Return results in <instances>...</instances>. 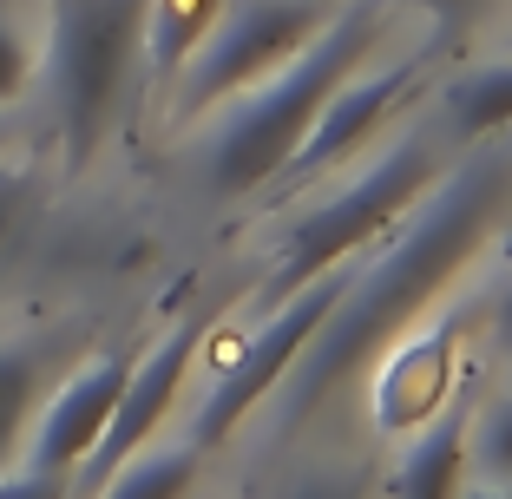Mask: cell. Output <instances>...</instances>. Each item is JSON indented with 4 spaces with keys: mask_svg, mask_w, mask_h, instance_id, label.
<instances>
[{
    "mask_svg": "<svg viewBox=\"0 0 512 499\" xmlns=\"http://www.w3.org/2000/svg\"><path fill=\"white\" fill-rule=\"evenodd\" d=\"M506 217H512V138L493 132L473 138L467 158L427 184V197L401 217L394 243H381L368 263H355L348 289L329 303L316 335L302 342L289 375L276 381V401H283L276 440L302 434L329 394H342L381 348L401 342L427 316V303L486 250V237L506 230Z\"/></svg>",
    "mask_w": 512,
    "mask_h": 499,
    "instance_id": "1",
    "label": "cell"
},
{
    "mask_svg": "<svg viewBox=\"0 0 512 499\" xmlns=\"http://www.w3.org/2000/svg\"><path fill=\"white\" fill-rule=\"evenodd\" d=\"M381 20H388V0H348L296 60L276 66L263 86H250L230 106V119L211 132V152H204V178L217 197H250L289 165L302 132L329 106V92L348 73H362L368 53L381 46Z\"/></svg>",
    "mask_w": 512,
    "mask_h": 499,
    "instance_id": "2",
    "label": "cell"
},
{
    "mask_svg": "<svg viewBox=\"0 0 512 499\" xmlns=\"http://www.w3.org/2000/svg\"><path fill=\"white\" fill-rule=\"evenodd\" d=\"M440 171H447V158H440L434 138H421V132L394 138L388 152H381L375 165L362 171V178H348L335 197H322L316 211H309V217H302V224L283 237V250H276V270L263 276V289H256V309L270 316L283 296H296L302 283H316L322 270L348 263L355 250H375V243L427 197V184H434Z\"/></svg>",
    "mask_w": 512,
    "mask_h": 499,
    "instance_id": "3",
    "label": "cell"
},
{
    "mask_svg": "<svg viewBox=\"0 0 512 499\" xmlns=\"http://www.w3.org/2000/svg\"><path fill=\"white\" fill-rule=\"evenodd\" d=\"M151 0H53V119L66 138V165H86L106 145L125 106V86L145 53Z\"/></svg>",
    "mask_w": 512,
    "mask_h": 499,
    "instance_id": "4",
    "label": "cell"
},
{
    "mask_svg": "<svg viewBox=\"0 0 512 499\" xmlns=\"http://www.w3.org/2000/svg\"><path fill=\"white\" fill-rule=\"evenodd\" d=\"M322 27H329V0H237L230 14L211 20V33L184 60L178 119H197V112H211L224 99H237V92L263 86Z\"/></svg>",
    "mask_w": 512,
    "mask_h": 499,
    "instance_id": "5",
    "label": "cell"
},
{
    "mask_svg": "<svg viewBox=\"0 0 512 499\" xmlns=\"http://www.w3.org/2000/svg\"><path fill=\"white\" fill-rule=\"evenodd\" d=\"M348 276H355V257L348 263H335V270H322L316 283H302L296 296H283V303L270 309V322L243 342V355L217 375V388L204 394V408H197V421H191V447L204 454V447H224L230 434H237V421L250 408H263L276 394V381L289 375V362L302 355V342L316 335V322L329 316V303L348 289Z\"/></svg>",
    "mask_w": 512,
    "mask_h": 499,
    "instance_id": "6",
    "label": "cell"
},
{
    "mask_svg": "<svg viewBox=\"0 0 512 499\" xmlns=\"http://www.w3.org/2000/svg\"><path fill=\"white\" fill-rule=\"evenodd\" d=\"M204 329H211V316L197 309V316H184L165 342L151 348L145 362H132V375H125V388H119V408H112L99 447L66 473V499H92L112 473L125 467V460L145 454V440L165 427L171 408H178V388H184V375H191V355L204 348Z\"/></svg>",
    "mask_w": 512,
    "mask_h": 499,
    "instance_id": "7",
    "label": "cell"
},
{
    "mask_svg": "<svg viewBox=\"0 0 512 499\" xmlns=\"http://www.w3.org/2000/svg\"><path fill=\"white\" fill-rule=\"evenodd\" d=\"M427 60L434 53H414V60H401V66H381V73H348L342 86L329 92V106L316 112V125L302 132V145L289 152V165L276 171L270 184H283V191H296V184H316L322 171H335L342 158H355L368 145V138L381 132V125L394 119V112L414 99V86L427 79Z\"/></svg>",
    "mask_w": 512,
    "mask_h": 499,
    "instance_id": "8",
    "label": "cell"
},
{
    "mask_svg": "<svg viewBox=\"0 0 512 499\" xmlns=\"http://www.w3.org/2000/svg\"><path fill=\"white\" fill-rule=\"evenodd\" d=\"M125 375H132V355H99L79 375H66L53 388V401H40V421H33V440H27V467L73 473L99 447V434H106Z\"/></svg>",
    "mask_w": 512,
    "mask_h": 499,
    "instance_id": "9",
    "label": "cell"
},
{
    "mask_svg": "<svg viewBox=\"0 0 512 499\" xmlns=\"http://www.w3.org/2000/svg\"><path fill=\"white\" fill-rule=\"evenodd\" d=\"M453 348H460L453 329H434L427 342H414V348H394V362L381 368V388H375V427H381V434L421 427V421H434V414L447 408Z\"/></svg>",
    "mask_w": 512,
    "mask_h": 499,
    "instance_id": "10",
    "label": "cell"
},
{
    "mask_svg": "<svg viewBox=\"0 0 512 499\" xmlns=\"http://www.w3.org/2000/svg\"><path fill=\"white\" fill-rule=\"evenodd\" d=\"M66 348H73V329H53V335H14V342H0V473L14 467L20 440H27V421L40 414L46 381L60 375Z\"/></svg>",
    "mask_w": 512,
    "mask_h": 499,
    "instance_id": "11",
    "label": "cell"
},
{
    "mask_svg": "<svg viewBox=\"0 0 512 499\" xmlns=\"http://www.w3.org/2000/svg\"><path fill=\"white\" fill-rule=\"evenodd\" d=\"M467 408H447L434 414V421H421V440L407 447L401 460V480H394V499H460V486H467Z\"/></svg>",
    "mask_w": 512,
    "mask_h": 499,
    "instance_id": "12",
    "label": "cell"
},
{
    "mask_svg": "<svg viewBox=\"0 0 512 499\" xmlns=\"http://www.w3.org/2000/svg\"><path fill=\"white\" fill-rule=\"evenodd\" d=\"M440 112H447V132L460 138V145L512 132V60L473 66V73L447 79V86H440Z\"/></svg>",
    "mask_w": 512,
    "mask_h": 499,
    "instance_id": "13",
    "label": "cell"
},
{
    "mask_svg": "<svg viewBox=\"0 0 512 499\" xmlns=\"http://www.w3.org/2000/svg\"><path fill=\"white\" fill-rule=\"evenodd\" d=\"M217 14H224V0H151V20H145L151 66H158V73H178V66L191 60V46L211 33Z\"/></svg>",
    "mask_w": 512,
    "mask_h": 499,
    "instance_id": "14",
    "label": "cell"
},
{
    "mask_svg": "<svg viewBox=\"0 0 512 499\" xmlns=\"http://www.w3.org/2000/svg\"><path fill=\"white\" fill-rule=\"evenodd\" d=\"M197 486V447H165V454L125 460L92 499H184Z\"/></svg>",
    "mask_w": 512,
    "mask_h": 499,
    "instance_id": "15",
    "label": "cell"
},
{
    "mask_svg": "<svg viewBox=\"0 0 512 499\" xmlns=\"http://www.w3.org/2000/svg\"><path fill=\"white\" fill-rule=\"evenodd\" d=\"M467 460H480L493 486H512V394L480 414V427L467 434Z\"/></svg>",
    "mask_w": 512,
    "mask_h": 499,
    "instance_id": "16",
    "label": "cell"
},
{
    "mask_svg": "<svg viewBox=\"0 0 512 499\" xmlns=\"http://www.w3.org/2000/svg\"><path fill=\"white\" fill-rule=\"evenodd\" d=\"M27 79H33V53H27V40L0 20V106H7V99H20V92H27Z\"/></svg>",
    "mask_w": 512,
    "mask_h": 499,
    "instance_id": "17",
    "label": "cell"
},
{
    "mask_svg": "<svg viewBox=\"0 0 512 499\" xmlns=\"http://www.w3.org/2000/svg\"><path fill=\"white\" fill-rule=\"evenodd\" d=\"M0 499H66V473H0Z\"/></svg>",
    "mask_w": 512,
    "mask_h": 499,
    "instance_id": "18",
    "label": "cell"
},
{
    "mask_svg": "<svg viewBox=\"0 0 512 499\" xmlns=\"http://www.w3.org/2000/svg\"><path fill=\"white\" fill-rule=\"evenodd\" d=\"M20 204H27V171L0 165V250H7V237L20 224Z\"/></svg>",
    "mask_w": 512,
    "mask_h": 499,
    "instance_id": "19",
    "label": "cell"
},
{
    "mask_svg": "<svg viewBox=\"0 0 512 499\" xmlns=\"http://www.w3.org/2000/svg\"><path fill=\"white\" fill-rule=\"evenodd\" d=\"M289 499H362V480L355 473H309Z\"/></svg>",
    "mask_w": 512,
    "mask_h": 499,
    "instance_id": "20",
    "label": "cell"
},
{
    "mask_svg": "<svg viewBox=\"0 0 512 499\" xmlns=\"http://www.w3.org/2000/svg\"><path fill=\"white\" fill-rule=\"evenodd\" d=\"M414 7H427V14L440 20V27H460V20H467L473 7H480V0H414Z\"/></svg>",
    "mask_w": 512,
    "mask_h": 499,
    "instance_id": "21",
    "label": "cell"
},
{
    "mask_svg": "<svg viewBox=\"0 0 512 499\" xmlns=\"http://www.w3.org/2000/svg\"><path fill=\"white\" fill-rule=\"evenodd\" d=\"M493 335H499V348L512 355V283L499 289V303H493Z\"/></svg>",
    "mask_w": 512,
    "mask_h": 499,
    "instance_id": "22",
    "label": "cell"
},
{
    "mask_svg": "<svg viewBox=\"0 0 512 499\" xmlns=\"http://www.w3.org/2000/svg\"><path fill=\"white\" fill-rule=\"evenodd\" d=\"M460 499H512V486H480V493H460Z\"/></svg>",
    "mask_w": 512,
    "mask_h": 499,
    "instance_id": "23",
    "label": "cell"
},
{
    "mask_svg": "<svg viewBox=\"0 0 512 499\" xmlns=\"http://www.w3.org/2000/svg\"><path fill=\"white\" fill-rule=\"evenodd\" d=\"M0 145H7V138H0Z\"/></svg>",
    "mask_w": 512,
    "mask_h": 499,
    "instance_id": "24",
    "label": "cell"
}]
</instances>
